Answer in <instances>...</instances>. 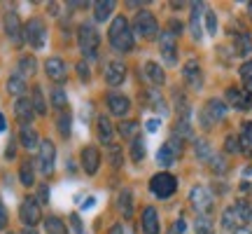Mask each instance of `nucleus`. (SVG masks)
Returning <instances> with one entry per match:
<instances>
[{
    "mask_svg": "<svg viewBox=\"0 0 252 234\" xmlns=\"http://www.w3.org/2000/svg\"><path fill=\"white\" fill-rule=\"evenodd\" d=\"M14 115H17V119H19V122H21L24 126H26L28 122H33V117H35V110H33V103H31V99H26V96L17 99V103H14Z\"/></svg>",
    "mask_w": 252,
    "mask_h": 234,
    "instance_id": "nucleus-21",
    "label": "nucleus"
},
{
    "mask_svg": "<svg viewBox=\"0 0 252 234\" xmlns=\"http://www.w3.org/2000/svg\"><path fill=\"white\" fill-rule=\"evenodd\" d=\"M2 26H5V33H7L9 42L14 47H21L26 40H24V26H21V19H19L17 12H7L2 17Z\"/></svg>",
    "mask_w": 252,
    "mask_h": 234,
    "instance_id": "nucleus-11",
    "label": "nucleus"
},
{
    "mask_svg": "<svg viewBox=\"0 0 252 234\" xmlns=\"http://www.w3.org/2000/svg\"><path fill=\"white\" fill-rule=\"evenodd\" d=\"M77 75H80L82 82H89L91 71H89V66H87V61H80V63H77Z\"/></svg>",
    "mask_w": 252,
    "mask_h": 234,
    "instance_id": "nucleus-47",
    "label": "nucleus"
},
{
    "mask_svg": "<svg viewBox=\"0 0 252 234\" xmlns=\"http://www.w3.org/2000/svg\"><path fill=\"white\" fill-rule=\"evenodd\" d=\"M187 232V223H185V218H178L171 227V234H185Z\"/></svg>",
    "mask_w": 252,
    "mask_h": 234,
    "instance_id": "nucleus-49",
    "label": "nucleus"
},
{
    "mask_svg": "<svg viewBox=\"0 0 252 234\" xmlns=\"http://www.w3.org/2000/svg\"><path fill=\"white\" fill-rule=\"evenodd\" d=\"M52 106L59 110H65V106H68V96H65V91H63L61 87L52 89Z\"/></svg>",
    "mask_w": 252,
    "mask_h": 234,
    "instance_id": "nucleus-43",
    "label": "nucleus"
},
{
    "mask_svg": "<svg viewBox=\"0 0 252 234\" xmlns=\"http://www.w3.org/2000/svg\"><path fill=\"white\" fill-rule=\"evenodd\" d=\"M189 204L194 206V211H198V216H210L213 211V195L210 190L203 185H194L189 192Z\"/></svg>",
    "mask_w": 252,
    "mask_h": 234,
    "instance_id": "nucleus-9",
    "label": "nucleus"
},
{
    "mask_svg": "<svg viewBox=\"0 0 252 234\" xmlns=\"http://www.w3.org/2000/svg\"><path fill=\"white\" fill-rule=\"evenodd\" d=\"M5 157H7V159H12V157H14V145H12V143L7 145V150H5Z\"/></svg>",
    "mask_w": 252,
    "mask_h": 234,
    "instance_id": "nucleus-56",
    "label": "nucleus"
},
{
    "mask_svg": "<svg viewBox=\"0 0 252 234\" xmlns=\"http://www.w3.org/2000/svg\"><path fill=\"white\" fill-rule=\"evenodd\" d=\"M19 143L24 145L26 150H33V148H40V136L33 126H21V131H19Z\"/></svg>",
    "mask_w": 252,
    "mask_h": 234,
    "instance_id": "nucleus-23",
    "label": "nucleus"
},
{
    "mask_svg": "<svg viewBox=\"0 0 252 234\" xmlns=\"http://www.w3.org/2000/svg\"><path fill=\"white\" fill-rule=\"evenodd\" d=\"M35 71H37L35 56H21V59H19V75H21V78H33Z\"/></svg>",
    "mask_w": 252,
    "mask_h": 234,
    "instance_id": "nucleus-32",
    "label": "nucleus"
},
{
    "mask_svg": "<svg viewBox=\"0 0 252 234\" xmlns=\"http://www.w3.org/2000/svg\"><path fill=\"white\" fill-rule=\"evenodd\" d=\"M194 150H196V157L201 159V162H210V159H213V150H210L208 141H203V138H196Z\"/></svg>",
    "mask_w": 252,
    "mask_h": 234,
    "instance_id": "nucleus-37",
    "label": "nucleus"
},
{
    "mask_svg": "<svg viewBox=\"0 0 252 234\" xmlns=\"http://www.w3.org/2000/svg\"><path fill=\"white\" fill-rule=\"evenodd\" d=\"M45 232L47 234H68V230H65V223H63L61 218L49 216L45 220Z\"/></svg>",
    "mask_w": 252,
    "mask_h": 234,
    "instance_id": "nucleus-34",
    "label": "nucleus"
},
{
    "mask_svg": "<svg viewBox=\"0 0 252 234\" xmlns=\"http://www.w3.org/2000/svg\"><path fill=\"white\" fill-rule=\"evenodd\" d=\"M94 204H96V199H94V197H89V199H87V201H84V208H91V206H94Z\"/></svg>",
    "mask_w": 252,
    "mask_h": 234,
    "instance_id": "nucleus-59",
    "label": "nucleus"
},
{
    "mask_svg": "<svg viewBox=\"0 0 252 234\" xmlns=\"http://www.w3.org/2000/svg\"><path fill=\"white\" fill-rule=\"evenodd\" d=\"M45 73L49 80H54L56 84H63L65 78H68V68H65V61L61 56H49L45 61Z\"/></svg>",
    "mask_w": 252,
    "mask_h": 234,
    "instance_id": "nucleus-14",
    "label": "nucleus"
},
{
    "mask_svg": "<svg viewBox=\"0 0 252 234\" xmlns=\"http://www.w3.org/2000/svg\"><path fill=\"white\" fill-rule=\"evenodd\" d=\"M224 99H226V106H231L236 110H248L252 106V94H248L245 89H238V87H229Z\"/></svg>",
    "mask_w": 252,
    "mask_h": 234,
    "instance_id": "nucleus-15",
    "label": "nucleus"
},
{
    "mask_svg": "<svg viewBox=\"0 0 252 234\" xmlns=\"http://www.w3.org/2000/svg\"><path fill=\"white\" fill-rule=\"evenodd\" d=\"M140 227H143V234H159V213L154 206H147L140 216Z\"/></svg>",
    "mask_w": 252,
    "mask_h": 234,
    "instance_id": "nucleus-19",
    "label": "nucleus"
},
{
    "mask_svg": "<svg viewBox=\"0 0 252 234\" xmlns=\"http://www.w3.org/2000/svg\"><path fill=\"white\" fill-rule=\"evenodd\" d=\"M70 223H72V227H75V234H84V232H82V223H80V218H77V216H72V218H70Z\"/></svg>",
    "mask_w": 252,
    "mask_h": 234,
    "instance_id": "nucleus-53",
    "label": "nucleus"
},
{
    "mask_svg": "<svg viewBox=\"0 0 252 234\" xmlns=\"http://www.w3.org/2000/svg\"><path fill=\"white\" fill-rule=\"evenodd\" d=\"M194 230L196 234H215V223L210 216H198L194 220Z\"/></svg>",
    "mask_w": 252,
    "mask_h": 234,
    "instance_id": "nucleus-33",
    "label": "nucleus"
},
{
    "mask_svg": "<svg viewBox=\"0 0 252 234\" xmlns=\"http://www.w3.org/2000/svg\"><path fill=\"white\" fill-rule=\"evenodd\" d=\"M19 178L21 183L26 185V188H33V180H35V173H33V162H24L21 164V169H19Z\"/></svg>",
    "mask_w": 252,
    "mask_h": 234,
    "instance_id": "nucleus-35",
    "label": "nucleus"
},
{
    "mask_svg": "<svg viewBox=\"0 0 252 234\" xmlns=\"http://www.w3.org/2000/svg\"><path fill=\"white\" fill-rule=\"evenodd\" d=\"M7 91L12 94V96H17V99H21L24 94H26V82H24V78L21 75H9L7 80Z\"/></svg>",
    "mask_w": 252,
    "mask_h": 234,
    "instance_id": "nucleus-31",
    "label": "nucleus"
},
{
    "mask_svg": "<svg viewBox=\"0 0 252 234\" xmlns=\"http://www.w3.org/2000/svg\"><path fill=\"white\" fill-rule=\"evenodd\" d=\"M112 12H115V0H96L94 2V19L96 21H108Z\"/></svg>",
    "mask_w": 252,
    "mask_h": 234,
    "instance_id": "nucleus-25",
    "label": "nucleus"
},
{
    "mask_svg": "<svg viewBox=\"0 0 252 234\" xmlns=\"http://www.w3.org/2000/svg\"><path fill=\"white\" fill-rule=\"evenodd\" d=\"M241 80H243V87L248 94H252V61H245L243 66H241Z\"/></svg>",
    "mask_w": 252,
    "mask_h": 234,
    "instance_id": "nucleus-41",
    "label": "nucleus"
},
{
    "mask_svg": "<svg viewBox=\"0 0 252 234\" xmlns=\"http://www.w3.org/2000/svg\"><path fill=\"white\" fill-rule=\"evenodd\" d=\"M150 192H152L157 199H168L178 192V180L173 173H157L152 180H150Z\"/></svg>",
    "mask_w": 252,
    "mask_h": 234,
    "instance_id": "nucleus-5",
    "label": "nucleus"
},
{
    "mask_svg": "<svg viewBox=\"0 0 252 234\" xmlns=\"http://www.w3.org/2000/svg\"><path fill=\"white\" fill-rule=\"evenodd\" d=\"M180 141H187V138H191V124H189V117H180L178 122H175V134Z\"/></svg>",
    "mask_w": 252,
    "mask_h": 234,
    "instance_id": "nucleus-36",
    "label": "nucleus"
},
{
    "mask_svg": "<svg viewBox=\"0 0 252 234\" xmlns=\"http://www.w3.org/2000/svg\"><path fill=\"white\" fill-rule=\"evenodd\" d=\"M108 159H110V164H112L115 169H119V166H122V162H124V150H122L119 145H110Z\"/></svg>",
    "mask_w": 252,
    "mask_h": 234,
    "instance_id": "nucleus-42",
    "label": "nucleus"
},
{
    "mask_svg": "<svg viewBox=\"0 0 252 234\" xmlns=\"http://www.w3.org/2000/svg\"><path fill=\"white\" fill-rule=\"evenodd\" d=\"M108 108H110L112 115L124 117L126 113H128V108H131V101L126 99L124 94H110L108 96Z\"/></svg>",
    "mask_w": 252,
    "mask_h": 234,
    "instance_id": "nucleus-22",
    "label": "nucleus"
},
{
    "mask_svg": "<svg viewBox=\"0 0 252 234\" xmlns=\"http://www.w3.org/2000/svg\"><path fill=\"white\" fill-rule=\"evenodd\" d=\"M5 129H7V122H5V117L0 113V131H5Z\"/></svg>",
    "mask_w": 252,
    "mask_h": 234,
    "instance_id": "nucleus-58",
    "label": "nucleus"
},
{
    "mask_svg": "<svg viewBox=\"0 0 252 234\" xmlns=\"http://www.w3.org/2000/svg\"><path fill=\"white\" fill-rule=\"evenodd\" d=\"M159 124H161V119H159V117L150 119V122H147V131H157V129H159Z\"/></svg>",
    "mask_w": 252,
    "mask_h": 234,
    "instance_id": "nucleus-52",
    "label": "nucleus"
},
{
    "mask_svg": "<svg viewBox=\"0 0 252 234\" xmlns=\"http://www.w3.org/2000/svg\"><path fill=\"white\" fill-rule=\"evenodd\" d=\"M143 157H145V141L138 136L135 141H131V159L138 164V162H143Z\"/></svg>",
    "mask_w": 252,
    "mask_h": 234,
    "instance_id": "nucleus-40",
    "label": "nucleus"
},
{
    "mask_svg": "<svg viewBox=\"0 0 252 234\" xmlns=\"http://www.w3.org/2000/svg\"><path fill=\"white\" fill-rule=\"evenodd\" d=\"M110 234H124V227H122V225H112V227H110Z\"/></svg>",
    "mask_w": 252,
    "mask_h": 234,
    "instance_id": "nucleus-55",
    "label": "nucleus"
},
{
    "mask_svg": "<svg viewBox=\"0 0 252 234\" xmlns=\"http://www.w3.org/2000/svg\"><path fill=\"white\" fill-rule=\"evenodd\" d=\"M250 216H252V206L245 201V199H238L234 206H229L222 213V227L224 230H238V227H245L250 223Z\"/></svg>",
    "mask_w": 252,
    "mask_h": 234,
    "instance_id": "nucleus-2",
    "label": "nucleus"
},
{
    "mask_svg": "<svg viewBox=\"0 0 252 234\" xmlns=\"http://www.w3.org/2000/svg\"><path fill=\"white\" fill-rule=\"evenodd\" d=\"M98 138H100V143H105V145L112 143V138H115V126H112L108 115L98 117Z\"/></svg>",
    "mask_w": 252,
    "mask_h": 234,
    "instance_id": "nucleus-27",
    "label": "nucleus"
},
{
    "mask_svg": "<svg viewBox=\"0 0 252 234\" xmlns=\"http://www.w3.org/2000/svg\"><path fill=\"white\" fill-rule=\"evenodd\" d=\"M206 31L208 36H215L217 33V17L213 9H206Z\"/></svg>",
    "mask_w": 252,
    "mask_h": 234,
    "instance_id": "nucleus-44",
    "label": "nucleus"
},
{
    "mask_svg": "<svg viewBox=\"0 0 252 234\" xmlns=\"http://www.w3.org/2000/svg\"><path fill=\"white\" fill-rule=\"evenodd\" d=\"M40 201H42V204L49 201V188H47V185H40Z\"/></svg>",
    "mask_w": 252,
    "mask_h": 234,
    "instance_id": "nucleus-51",
    "label": "nucleus"
},
{
    "mask_svg": "<svg viewBox=\"0 0 252 234\" xmlns=\"http://www.w3.org/2000/svg\"><path fill=\"white\" fill-rule=\"evenodd\" d=\"M182 150H185V141H180L178 136H171V138L159 148V153H157V162L161 164V166H171L173 162H178V159H180Z\"/></svg>",
    "mask_w": 252,
    "mask_h": 234,
    "instance_id": "nucleus-8",
    "label": "nucleus"
},
{
    "mask_svg": "<svg viewBox=\"0 0 252 234\" xmlns=\"http://www.w3.org/2000/svg\"><path fill=\"white\" fill-rule=\"evenodd\" d=\"M70 126H72V115L68 110H63L61 117H59V134L63 138H70Z\"/></svg>",
    "mask_w": 252,
    "mask_h": 234,
    "instance_id": "nucleus-39",
    "label": "nucleus"
},
{
    "mask_svg": "<svg viewBox=\"0 0 252 234\" xmlns=\"http://www.w3.org/2000/svg\"><path fill=\"white\" fill-rule=\"evenodd\" d=\"M182 78L187 82L191 89H201V84H203V71H201V63L196 59H189L185 63V68H182Z\"/></svg>",
    "mask_w": 252,
    "mask_h": 234,
    "instance_id": "nucleus-16",
    "label": "nucleus"
},
{
    "mask_svg": "<svg viewBox=\"0 0 252 234\" xmlns=\"http://www.w3.org/2000/svg\"><path fill=\"white\" fill-rule=\"evenodd\" d=\"M126 80V66L122 61H112L108 63V68H105V82H108L110 87H119V84H124Z\"/></svg>",
    "mask_w": 252,
    "mask_h": 234,
    "instance_id": "nucleus-18",
    "label": "nucleus"
},
{
    "mask_svg": "<svg viewBox=\"0 0 252 234\" xmlns=\"http://www.w3.org/2000/svg\"><path fill=\"white\" fill-rule=\"evenodd\" d=\"M108 40H110V47L117 49V52H131L133 49V45H135L133 31L128 26L126 17H115V21L110 24Z\"/></svg>",
    "mask_w": 252,
    "mask_h": 234,
    "instance_id": "nucleus-1",
    "label": "nucleus"
},
{
    "mask_svg": "<svg viewBox=\"0 0 252 234\" xmlns=\"http://www.w3.org/2000/svg\"><path fill=\"white\" fill-rule=\"evenodd\" d=\"M143 75H145V80L150 82L152 87H161L163 82H166V73H163V68L157 61H147V63H145Z\"/></svg>",
    "mask_w": 252,
    "mask_h": 234,
    "instance_id": "nucleus-20",
    "label": "nucleus"
},
{
    "mask_svg": "<svg viewBox=\"0 0 252 234\" xmlns=\"http://www.w3.org/2000/svg\"><path fill=\"white\" fill-rule=\"evenodd\" d=\"M159 52H161L163 61L168 66H175L178 63V42H175V36L171 31H163L159 36Z\"/></svg>",
    "mask_w": 252,
    "mask_h": 234,
    "instance_id": "nucleus-13",
    "label": "nucleus"
},
{
    "mask_svg": "<svg viewBox=\"0 0 252 234\" xmlns=\"http://www.w3.org/2000/svg\"><path fill=\"white\" fill-rule=\"evenodd\" d=\"M180 31H182V24H180V21H175V19H173V21H171V33H173V36H178Z\"/></svg>",
    "mask_w": 252,
    "mask_h": 234,
    "instance_id": "nucleus-54",
    "label": "nucleus"
},
{
    "mask_svg": "<svg viewBox=\"0 0 252 234\" xmlns=\"http://www.w3.org/2000/svg\"><path fill=\"white\" fill-rule=\"evenodd\" d=\"M224 150L226 153H238V150H241V145H238V136H229V138H226Z\"/></svg>",
    "mask_w": 252,
    "mask_h": 234,
    "instance_id": "nucleus-48",
    "label": "nucleus"
},
{
    "mask_svg": "<svg viewBox=\"0 0 252 234\" xmlns=\"http://www.w3.org/2000/svg\"><path fill=\"white\" fill-rule=\"evenodd\" d=\"M147 103H150L157 113H166V103H163V99L157 94V91H150V101H147Z\"/></svg>",
    "mask_w": 252,
    "mask_h": 234,
    "instance_id": "nucleus-45",
    "label": "nucleus"
},
{
    "mask_svg": "<svg viewBox=\"0 0 252 234\" xmlns=\"http://www.w3.org/2000/svg\"><path fill=\"white\" fill-rule=\"evenodd\" d=\"M250 14H252V2H250Z\"/></svg>",
    "mask_w": 252,
    "mask_h": 234,
    "instance_id": "nucleus-61",
    "label": "nucleus"
},
{
    "mask_svg": "<svg viewBox=\"0 0 252 234\" xmlns=\"http://www.w3.org/2000/svg\"><path fill=\"white\" fill-rule=\"evenodd\" d=\"M19 218L26 227H35L40 220H42V211H40V204H37L33 197H28L21 201L19 206Z\"/></svg>",
    "mask_w": 252,
    "mask_h": 234,
    "instance_id": "nucleus-12",
    "label": "nucleus"
},
{
    "mask_svg": "<svg viewBox=\"0 0 252 234\" xmlns=\"http://www.w3.org/2000/svg\"><path fill=\"white\" fill-rule=\"evenodd\" d=\"M226 117V103L222 99H210L201 110V126L210 129L215 122H222Z\"/></svg>",
    "mask_w": 252,
    "mask_h": 234,
    "instance_id": "nucleus-6",
    "label": "nucleus"
},
{
    "mask_svg": "<svg viewBox=\"0 0 252 234\" xmlns=\"http://www.w3.org/2000/svg\"><path fill=\"white\" fill-rule=\"evenodd\" d=\"M238 145H241V153L252 155V122H243L238 134Z\"/></svg>",
    "mask_w": 252,
    "mask_h": 234,
    "instance_id": "nucleus-29",
    "label": "nucleus"
},
{
    "mask_svg": "<svg viewBox=\"0 0 252 234\" xmlns=\"http://www.w3.org/2000/svg\"><path fill=\"white\" fill-rule=\"evenodd\" d=\"M7 227V211L2 206V201H0V230H5Z\"/></svg>",
    "mask_w": 252,
    "mask_h": 234,
    "instance_id": "nucleus-50",
    "label": "nucleus"
},
{
    "mask_svg": "<svg viewBox=\"0 0 252 234\" xmlns=\"http://www.w3.org/2000/svg\"><path fill=\"white\" fill-rule=\"evenodd\" d=\"M77 42H80V49H82V54H84V59H94V56H96V49H98V45H100L96 26L89 24V21L82 24V26L77 28Z\"/></svg>",
    "mask_w": 252,
    "mask_h": 234,
    "instance_id": "nucleus-3",
    "label": "nucleus"
},
{
    "mask_svg": "<svg viewBox=\"0 0 252 234\" xmlns=\"http://www.w3.org/2000/svg\"><path fill=\"white\" fill-rule=\"evenodd\" d=\"M210 166L215 169V173H226V159L222 155H213V159H210Z\"/></svg>",
    "mask_w": 252,
    "mask_h": 234,
    "instance_id": "nucleus-46",
    "label": "nucleus"
},
{
    "mask_svg": "<svg viewBox=\"0 0 252 234\" xmlns=\"http://www.w3.org/2000/svg\"><path fill=\"white\" fill-rule=\"evenodd\" d=\"M119 136H124V138H128V141H135L138 136H140V124L135 122V119H122L117 126Z\"/></svg>",
    "mask_w": 252,
    "mask_h": 234,
    "instance_id": "nucleus-28",
    "label": "nucleus"
},
{
    "mask_svg": "<svg viewBox=\"0 0 252 234\" xmlns=\"http://www.w3.org/2000/svg\"><path fill=\"white\" fill-rule=\"evenodd\" d=\"M234 49L238 56H248L252 52V38L248 33H238L234 38Z\"/></svg>",
    "mask_w": 252,
    "mask_h": 234,
    "instance_id": "nucleus-30",
    "label": "nucleus"
},
{
    "mask_svg": "<svg viewBox=\"0 0 252 234\" xmlns=\"http://www.w3.org/2000/svg\"><path fill=\"white\" fill-rule=\"evenodd\" d=\"M201 12H203V2H191V19H189V28L194 40H201Z\"/></svg>",
    "mask_w": 252,
    "mask_h": 234,
    "instance_id": "nucleus-24",
    "label": "nucleus"
},
{
    "mask_svg": "<svg viewBox=\"0 0 252 234\" xmlns=\"http://www.w3.org/2000/svg\"><path fill=\"white\" fill-rule=\"evenodd\" d=\"M117 208H119V213H122L124 218L133 216V192H131V190H122V192H119Z\"/></svg>",
    "mask_w": 252,
    "mask_h": 234,
    "instance_id": "nucleus-26",
    "label": "nucleus"
},
{
    "mask_svg": "<svg viewBox=\"0 0 252 234\" xmlns=\"http://www.w3.org/2000/svg\"><path fill=\"white\" fill-rule=\"evenodd\" d=\"M21 234H37L33 227H26V230H21Z\"/></svg>",
    "mask_w": 252,
    "mask_h": 234,
    "instance_id": "nucleus-60",
    "label": "nucleus"
},
{
    "mask_svg": "<svg viewBox=\"0 0 252 234\" xmlns=\"http://www.w3.org/2000/svg\"><path fill=\"white\" fill-rule=\"evenodd\" d=\"M54 162H56V145L52 143L49 138H42V141H40V153H37V166H40V173L52 176V171H54Z\"/></svg>",
    "mask_w": 252,
    "mask_h": 234,
    "instance_id": "nucleus-10",
    "label": "nucleus"
},
{
    "mask_svg": "<svg viewBox=\"0 0 252 234\" xmlns=\"http://www.w3.org/2000/svg\"><path fill=\"white\" fill-rule=\"evenodd\" d=\"M24 40H26L33 49H42V47L47 45V26L40 17H33L26 26H24Z\"/></svg>",
    "mask_w": 252,
    "mask_h": 234,
    "instance_id": "nucleus-4",
    "label": "nucleus"
},
{
    "mask_svg": "<svg viewBox=\"0 0 252 234\" xmlns=\"http://www.w3.org/2000/svg\"><path fill=\"white\" fill-rule=\"evenodd\" d=\"M33 110H35V115H45L47 113V103H45V96H42V89L40 87H33Z\"/></svg>",
    "mask_w": 252,
    "mask_h": 234,
    "instance_id": "nucleus-38",
    "label": "nucleus"
},
{
    "mask_svg": "<svg viewBox=\"0 0 252 234\" xmlns=\"http://www.w3.org/2000/svg\"><path fill=\"white\" fill-rule=\"evenodd\" d=\"M133 31L145 40H152L159 31V24H157V17H154L150 9H140L133 19Z\"/></svg>",
    "mask_w": 252,
    "mask_h": 234,
    "instance_id": "nucleus-7",
    "label": "nucleus"
},
{
    "mask_svg": "<svg viewBox=\"0 0 252 234\" xmlns=\"http://www.w3.org/2000/svg\"><path fill=\"white\" fill-rule=\"evenodd\" d=\"M234 234H252V230H248V227H238V230H234Z\"/></svg>",
    "mask_w": 252,
    "mask_h": 234,
    "instance_id": "nucleus-57",
    "label": "nucleus"
},
{
    "mask_svg": "<svg viewBox=\"0 0 252 234\" xmlns=\"http://www.w3.org/2000/svg\"><path fill=\"white\" fill-rule=\"evenodd\" d=\"M100 166V153L98 148H94V145H87L84 150H82V169L84 173H89V176H96Z\"/></svg>",
    "mask_w": 252,
    "mask_h": 234,
    "instance_id": "nucleus-17",
    "label": "nucleus"
},
{
    "mask_svg": "<svg viewBox=\"0 0 252 234\" xmlns=\"http://www.w3.org/2000/svg\"><path fill=\"white\" fill-rule=\"evenodd\" d=\"M250 220H252V216H250Z\"/></svg>",
    "mask_w": 252,
    "mask_h": 234,
    "instance_id": "nucleus-62",
    "label": "nucleus"
}]
</instances>
